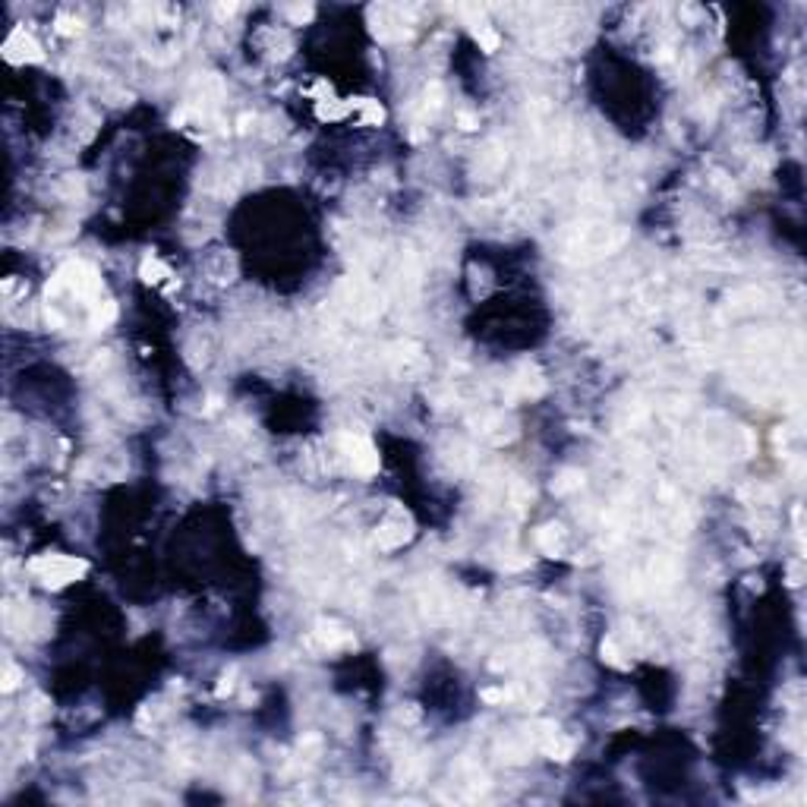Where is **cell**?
<instances>
[{"mask_svg": "<svg viewBox=\"0 0 807 807\" xmlns=\"http://www.w3.org/2000/svg\"><path fill=\"white\" fill-rule=\"evenodd\" d=\"M231 688H233V672H224V675H221V684H218V697H224Z\"/></svg>", "mask_w": 807, "mask_h": 807, "instance_id": "obj_22", "label": "cell"}, {"mask_svg": "<svg viewBox=\"0 0 807 807\" xmlns=\"http://www.w3.org/2000/svg\"><path fill=\"white\" fill-rule=\"evenodd\" d=\"M347 114H350V101H335V98H328V101H315V117H319V120L335 124V120H344Z\"/></svg>", "mask_w": 807, "mask_h": 807, "instance_id": "obj_10", "label": "cell"}, {"mask_svg": "<svg viewBox=\"0 0 807 807\" xmlns=\"http://www.w3.org/2000/svg\"><path fill=\"white\" fill-rule=\"evenodd\" d=\"M542 754H546L549 760H558V763H565V760H571L574 757V747H577V741L574 738H565V735L558 732V729H549L546 732V738H542Z\"/></svg>", "mask_w": 807, "mask_h": 807, "instance_id": "obj_6", "label": "cell"}, {"mask_svg": "<svg viewBox=\"0 0 807 807\" xmlns=\"http://www.w3.org/2000/svg\"><path fill=\"white\" fill-rule=\"evenodd\" d=\"M114 315H117V306L110 300H104V303L95 300V303H92V325H95V328H104L108 322H114Z\"/></svg>", "mask_w": 807, "mask_h": 807, "instance_id": "obj_14", "label": "cell"}, {"mask_svg": "<svg viewBox=\"0 0 807 807\" xmlns=\"http://www.w3.org/2000/svg\"><path fill=\"white\" fill-rule=\"evenodd\" d=\"M48 713H51L48 700H44V697H35V710H32V716H35V719H44Z\"/></svg>", "mask_w": 807, "mask_h": 807, "instance_id": "obj_21", "label": "cell"}, {"mask_svg": "<svg viewBox=\"0 0 807 807\" xmlns=\"http://www.w3.org/2000/svg\"><path fill=\"white\" fill-rule=\"evenodd\" d=\"M139 274H142L145 284H161L165 278H171V268L161 265V262H158L155 256H149V259L142 262V268H139Z\"/></svg>", "mask_w": 807, "mask_h": 807, "instance_id": "obj_12", "label": "cell"}, {"mask_svg": "<svg viewBox=\"0 0 807 807\" xmlns=\"http://www.w3.org/2000/svg\"><path fill=\"white\" fill-rule=\"evenodd\" d=\"M19 681H22V672L16 669V665H7V675H3V691H16L19 688Z\"/></svg>", "mask_w": 807, "mask_h": 807, "instance_id": "obj_19", "label": "cell"}, {"mask_svg": "<svg viewBox=\"0 0 807 807\" xmlns=\"http://www.w3.org/2000/svg\"><path fill=\"white\" fill-rule=\"evenodd\" d=\"M338 442H341L350 467H353L360 476H372V473L378 470V451L372 448V442L366 435H350V432H344Z\"/></svg>", "mask_w": 807, "mask_h": 807, "instance_id": "obj_2", "label": "cell"}, {"mask_svg": "<svg viewBox=\"0 0 807 807\" xmlns=\"http://www.w3.org/2000/svg\"><path fill=\"white\" fill-rule=\"evenodd\" d=\"M517 388L524 397H540L542 391H546V378L540 376V369L536 366H524L517 376Z\"/></svg>", "mask_w": 807, "mask_h": 807, "instance_id": "obj_8", "label": "cell"}, {"mask_svg": "<svg viewBox=\"0 0 807 807\" xmlns=\"http://www.w3.org/2000/svg\"><path fill=\"white\" fill-rule=\"evenodd\" d=\"M536 546H540L542 555L558 558L561 549H565V530H561L558 524H546V527H540V530H536Z\"/></svg>", "mask_w": 807, "mask_h": 807, "instance_id": "obj_7", "label": "cell"}, {"mask_svg": "<svg viewBox=\"0 0 807 807\" xmlns=\"http://www.w3.org/2000/svg\"><path fill=\"white\" fill-rule=\"evenodd\" d=\"M313 643H315V647H322V650L335 653V650H350L356 640H353V634L344 631L338 622H319V624H315V631H313Z\"/></svg>", "mask_w": 807, "mask_h": 807, "instance_id": "obj_5", "label": "cell"}, {"mask_svg": "<svg viewBox=\"0 0 807 807\" xmlns=\"http://www.w3.org/2000/svg\"><path fill=\"white\" fill-rule=\"evenodd\" d=\"M54 26H57V32H60V35H76L79 28H83V22L76 19V16H69V13H57Z\"/></svg>", "mask_w": 807, "mask_h": 807, "instance_id": "obj_17", "label": "cell"}, {"mask_svg": "<svg viewBox=\"0 0 807 807\" xmlns=\"http://www.w3.org/2000/svg\"><path fill=\"white\" fill-rule=\"evenodd\" d=\"M473 38H476V44L486 51V54L499 51V44H501L499 32H495V28H489V26H473Z\"/></svg>", "mask_w": 807, "mask_h": 807, "instance_id": "obj_13", "label": "cell"}, {"mask_svg": "<svg viewBox=\"0 0 807 807\" xmlns=\"http://www.w3.org/2000/svg\"><path fill=\"white\" fill-rule=\"evenodd\" d=\"M479 697L486 700V704H505V700H514V691L511 688H499V691H483Z\"/></svg>", "mask_w": 807, "mask_h": 807, "instance_id": "obj_18", "label": "cell"}, {"mask_svg": "<svg viewBox=\"0 0 807 807\" xmlns=\"http://www.w3.org/2000/svg\"><path fill=\"white\" fill-rule=\"evenodd\" d=\"M350 110H360V124H382L385 120V110L378 101L372 98H350Z\"/></svg>", "mask_w": 807, "mask_h": 807, "instance_id": "obj_9", "label": "cell"}, {"mask_svg": "<svg viewBox=\"0 0 807 807\" xmlns=\"http://www.w3.org/2000/svg\"><path fill=\"white\" fill-rule=\"evenodd\" d=\"M3 57H7L10 63H42L44 51H42V44L26 32V28H16V32L7 38V44H3Z\"/></svg>", "mask_w": 807, "mask_h": 807, "instance_id": "obj_4", "label": "cell"}, {"mask_svg": "<svg viewBox=\"0 0 807 807\" xmlns=\"http://www.w3.org/2000/svg\"><path fill=\"white\" fill-rule=\"evenodd\" d=\"M28 571L38 574V581L51 590H60L67 583H73L76 577H83L89 571L83 558H69V555H38L28 561Z\"/></svg>", "mask_w": 807, "mask_h": 807, "instance_id": "obj_1", "label": "cell"}, {"mask_svg": "<svg viewBox=\"0 0 807 807\" xmlns=\"http://www.w3.org/2000/svg\"><path fill=\"white\" fill-rule=\"evenodd\" d=\"M410 536H413V520L401 505L391 508L388 517H385L382 524H378V530H376V542L382 549H397V546H404V542L410 540Z\"/></svg>", "mask_w": 807, "mask_h": 807, "instance_id": "obj_3", "label": "cell"}, {"mask_svg": "<svg viewBox=\"0 0 807 807\" xmlns=\"http://www.w3.org/2000/svg\"><path fill=\"white\" fill-rule=\"evenodd\" d=\"M622 656H624V653L618 650L615 637H606V640H602V659H606V663H612V665H615V669H624V665H628V663H624Z\"/></svg>", "mask_w": 807, "mask_h": 807, "instance_id": "obj_15", "label": "cell"}, {"mask_svg": "<svg viewBox=\"0 0 807 807\" xmlns=\"http://www.w3.org/2000/svg\"><path fill=\"white\" fill-rule=\"evenodd\" d=\"M458 124H460V130H476L479 120H476L473 114H467V110H464V114H458Z\"/></svg>", "mask_w": 807, "mask_h": 807, "instance_id": "obj_20", "label": "cell"}, {"mask_svg": "<svg viewBox=\"0 0 807 807\" xmlns=\"http://www.w3.org/2000/svg\"><path fill=\"white\" fill-rule=\"evenodd\" d=\"M233 10H237V7H233V3H227V7H224V3H221V7H215V13H218V16H231Z\"/></svg>", "mask_w": 807, "mask_h": 807, "instance_id": "obj_23", "label": "cell"}, {"mask_svg": "<svg viewBox=\"0 0 807 807\" xmlns=\"http://www.w3.org/2000/svg\"><path fill=\"white\" fill-rule=\"evenodd\" d=\"M313 3H294V7H288V19L294 22V26H303V22L313 19Z\"/></svg>", "mask_w": 807, "mask_h": 807, "instance_id": "obj_16", "label": "cell"}, {"mask_svg": "<svg viewBox=\"0 0 807 807\" xmlns=\"http://www.w3.org/2000/svg\"><path fill=\"white\" fill-rule=\"evenodd\" d=\"M581 486H583V473L581 470H561L558 479L552 483V492L555 495H568V492H574V489H581Z\"/></svg>", "mask_w": 807, "mask_h": 807, "instance_id": "obj_11", "label": "cell"}]
</instances>
